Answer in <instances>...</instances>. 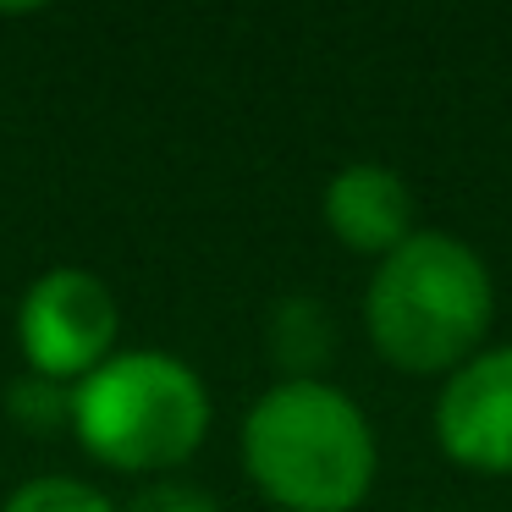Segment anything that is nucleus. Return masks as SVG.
I'll use <instances>...</instances> for the list:
<instances>
[{
	"label": "nucleus",
	"mask_w": 512,
	"mask_h": 512,
	"mask_svg": "<svg viewBox=\"0 0 512 512\" xmlns=\"http://www.w3.org/2000/svg\"><path fill=\"white\" fill-rule=\"evenodd\" d=\"M243 468L281 512H353L380 468L364 408L331 380H276L243 419Z\"/></svg>",
	"instance_id": "f257e3e1"
},
{
	"label": "nucleus",
	"mask_w": 512,
	"mask_h": 512,
	"mask_svg": "<svg viewBox=\"0 0 512 512\" xmlns=\"http://www.w3.org/2000/svg\"><path fill=\"white\" fill-rule=\"evenodd\" d=\"M496 314V281L479 248L452 232H413L375 259L364 287V331L386 364L408 375H452L479 353Z\"/></svg>",
	"instance_id": "f03ea898"
},
{
	"label": "nucleus",
	"mask_w": 512,
	"mask_h": 512,
	"mask_svg": "<svg viewBox=\"0 0 512 512\" xmlns=\"http://www.w3.org/2000/svg\"><path fill=\"white\" fill-rule=\"evenodd\" d=\"M72 435L116 474L166 479L210 435V391L199 369L160 347H116L72 386Z\"/></svg>",
	"instance_id": "7ed1b4c3"
},
{
	"label": "nucleus",
	"mask_w": 512,
	"mask_h": 512,
	"mask_svg": "<svg viewBox=\"0 0 512 512\" xmlns=\"http://www.w3.org/2000/svg\"><path fill=\"white\" fill-rule=\"evenodd\" d=\"M116 292L83 265H50L17 303V347L28 358V375L78 386L83 375L116 353Z\"/></svg>",
	"instance_id": "20e7f679"
},
{
	"label": "nucleus",
	"mask_w": 512,
	"mask_h": 512,
	"mask_svg": "<svg viewBox=\"0 0 512 512\" xmlns=\"http://www.w3.org/2000/svg\"><path fill=\"white\" fill-rule=\"evenodd\" d=\"M435 441L468 474H512V342L479 347L435 397Z\"/></svg>",
	"instance_id": "39448f33"
},
{
	"label": "nucleus",
	"mask_w": 512,
	"mask_h": 512,
	"mask_svg": "<svg viewBox=\"0 0 512 512\" xmlns=\"http://www.w3.org/2000/svg\"><path fill=\"white\" fill-rule=\"evenodd\" d=\"M320 215L336 243L369 259H386L391 248H402L419 232L413 226V188L402 182V171L380 166V160H353V166L331 171L320 193Z\"/></svg>",
	"instance_id": "423d86ee"
},
{
	"label": "nucleus",
	"mask_w": 512,
	"mask_h": 512,
	"mask_svg": "<svg viewBox=\"0 0 512 512\" xmlns=\"http://www.w3.org/2000/svg\"><path fill=\"white\" fill-rule=\"evenodd\" d=\"M265 347L281 364V380H320L325 358L336 353V320L320 298L292 292V298L270 303L265 320Z\"/></svg>",
	"instance_id": "0eeeda50"
},
{
	"label": "nucleus",
	"mask_w": 512,
	"mask_h": 512,
	"mask_svg": "<svg viewBox=\"0 0 512 512\" xmlns=\"http://www.w3.org/2000/svg\"><path fill=\"white\" fill-rule=\"evenodd\" d=\"M0 512H122L105 490L83 485L72 474H34L6 496Z\"/></svg>",
	"instance_id": "6e6552de"
},
{
	"label": "nucleus",
	"mask_w": 512,
	"mask_h": 512,
	"mask_svg": "<svg viewBox=\"0 0 512 512\" xmlns=\"http://www.w3.org/2000/svg\"><path fill=\"white\" fill-rule=\"evenodd\" d=\"M6 413H12L23 430L45 435V430H72V386L61 380H45V375H23L12 391H6Z\"/></svg>",
	"instance_id": "1a4fd4ad"
},
{
	"label": "nucleus",
	"mask_w": 512,
	"mask_h": 512,
	"mask_svg": "<svg viewBox=\"0 0 512 512\" xmlns=\"http://www.w3.org/2000/svg\"><path fill=\"white\" fill-rule=\"evenodd\" d=\"M122 512H221V501H215L204 485H193V479H171L166 474V479L138 485Z\"/></svg>",
	"instance_id": "9d476101"
}]
</instances>
